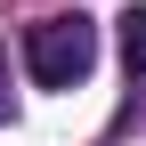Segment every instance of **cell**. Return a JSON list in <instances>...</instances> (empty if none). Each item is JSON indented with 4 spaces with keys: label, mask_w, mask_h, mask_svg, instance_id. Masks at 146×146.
I'll return each mask as SVG.
<instances>
[{
    "label": "cell",
    "mask_w": 146,
    "mask_h": 146,
    "mask_svg": "<svg viewBox=\"0 0 146 146\" xmlns=\"http://www.w3.org/2000/svg\"><path fill=\"white\" fill-rule=\"evenodd\" d=\"M16 114V89H8V49H0V122Z\"/></svg>",
    "instance_id": "cell-3"
},
{
    "label": "cell",
    "mask_w": 146,
    "mask_h": 146,
    "mask_svg": "<svg viewBox=\"0 0 146 146\" xmlns=\"http://www.w3.org/2000/svg\"><path fill=\"white\" fill-rule=\"evenodd\" d=\"M89 65H98V25H89L81 8L41 16V25L25 33V73H33L41 89H73V81H89Z\"/></svg>",
    "instance_id": "cell-1"
},
{
    "label": "cell",
    "mask_w": 146,
    "mask_h": 146,
    "mask_svg": "<svg viewBox=\"0 0 146 146\" xmlns=\"http://www.w3.org/2000/svg\"><path fill=\"white\" fill-rule=\"evenodd\" d=\"M122 65L146 73V0H138V8H122Z\"/></svg>",
    "instance_id": "cell-2"
}]
</instances>
